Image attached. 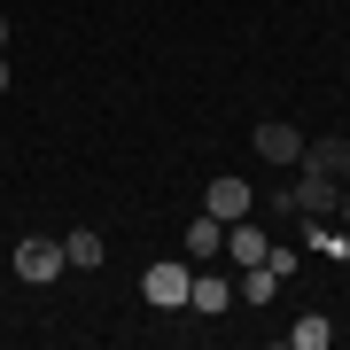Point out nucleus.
<instances>
[{"mask_svg":"<svg viewBox=\"0 0 350 350\" xmlns=\"http://www.w3.org/2000/svg\"><path fill=\"white\" fill-rule=\"evenodd\" d=\"M187 288H195V265H148L140 273V296L156 312H187Z\"/></svg>","mask_w":350,"mask_h":350,"instance_id":"f257e3e1","label":"nucleus"},{"mask_svg":"<svg viewBox=\"0 0 350 350\" xmlns=\"http://www.w3.org/2000/svg\"><path fill=\"white\" fill-rule=\"evenodd\" d=\"M335 195H342V179H335V172H319V163H304V179L288 187V211L327 218V211H335Z\"/></svg>","mask_w":350,"mask_h":350,"instance_id":"f03ea898","label":"nucleus"},{"mask_svg":"<svg viewBox=\"0 0 350 350\" xmlns=\"http://www.w3.org/2000/svg\"><path fill=\"white\" fill-rule=\"evenodd\" d=\"M55 273H63V241H47V234H31V241H16V280H31V288H47Z\"/></svg>","mask_w":350,"mask_h":350,"instance_id":"7ed1b4c3","label":"nucleus"},{"mask_svg":"<svg viewBox=\"0 0 350 350\" xmlns=\"http://www.w3.org/2000/svg\"><path fill=\"white\" fill-rule=\"evenodd\" d=\"M250 140H257V156H265V163H304V133H296V125H280V117H265Z\"/></svg>","mask_w":350,"mask_h":350,"instance_id":"20e7f679","label":"nucleus"},{"mask_svg":"<svg viewBox=\"0 0 350 350\" xmlns=\"http://www.w3.org/2000/svg\"><path fill=\"white\" fill-rule=\"evenodd\" d=\"M250 179H211V187H202V211H211V218H226V226H234V218H250Z\"/></svg>","mask_w":350,"mask_h":350,"instance_id":"39448f33","label":"nucleus"},{"mask_svg":"<svg viewBox=\"0 0 350 350\" xmlns=\"http://www.w3.org/2000/svg\"><path fill=\"white\" fill-rule=\"evenodd\" d=\"M187 304H195L202 319H218L226 304H234V280H226V273H195V288H187Z\"/></svg>","mask_w":350,"mask_h":350,"instance_id":"423d86ee","label":"nucleus"},{"mask_svg":"<svg viewBox=\"0 0 350 350\" xmlns=\"http://www.w3.org/2000/svg\"><path fill=\"white\" fill-rule=\"evenodd\" d=\"M265 250H273V241H265L250 218H234V226H226V257H234V265H265Z\"/></svg>","mask_w":350,"mask_h":350,"instance_id":"0eeeda50","label":"nucleus"},{"mask_svg":"<svg viewBox=\"0 0 350 350\" xmlns=\"http://www.w3.org/2000/svg\"><path fill=\"white\" fill-rule=\"evenodd\" d=\"M304 163H319V172H335V179H350V140H304Z\"/></svg>","mask_w":350,"mask_h":350,"instance_id":"6e6552de","label":"nucleus"},{"mask_svg":"<svg viewBox=\"0 0 350 350\" xmlns=\"http://www.w3.org/2000/svg\"><path fill=\"white\" fill-rule=\"evenodd\" d=\"M63 265H70V273H94V265H101V234H94V226H78V234L63 241Z\"/></svg>","mask_w":350,"mask_h":350,"instance_id":"1a4fd4ad","label":"nucleus"},{"mask_svg":"<svg viewBox=\"0 0 350 350\" xmlns=\"http://www.w3.org/2000/svg\"><path fill=\"white\" fill-rule=\"evenodd\" d=\"M187 250H195V257H218V250H226V218H211V211H202V218L187 226Z\"/></svg>","mask_w":350,"mask_h":350,"instance_id":"9d476101","label":"nucleus"},{"mask_svg":"<svg viewBox=\"0 0 350 350\" xmlns=\"http://www.w3.org/2000/svg\"><path fill=\"white\" fill-rule=\"evenodd\" d=\"M288 342H296V350H327V342H335V327H327L319 312H304L296 327H288Z\"/></svg>","mask_w":350,"mask_h":350,"instance_id":"9b49d317","label":"nucleus"},{"mask_svg":"<svg viewBox=\"0 0 350 350\" xmlns=\"http://www.w3.org/2000/svg\"><path fill=\"white\" fill-rule=\"evenodd\" d=\"M335 234H350V195H335Z\"/></svg>","mask_w":350,"mask_h":350,"instance_id":"f8f14e48","label":"nucleus"},{"mask_svg":"<svg viewBox=\"0 0 350 350\" xmlns=\"http://www.w3.org/2000/svg\"><path fill=\"white\" fill-rule=\"evenodd\" d=\"M0 94H8V55H0Z\"/></svg>","mask_w":350,"mask_h":350,"instance_id":"ddd939ff","label":"nucleus"},{"mask_svg":"<svg viewBox=\"0 0 350 350\" xmlns=\"http://www.w3.org/2000/svg\"><path fill=\"white\" fill-rule=\"evenodd\" d=\"M0 55H8V16H0Z\"/></svg>","mask_w":350,"mask_h":350,"instance_id":"4468645a","label":"nucleus"}]
</instances>
